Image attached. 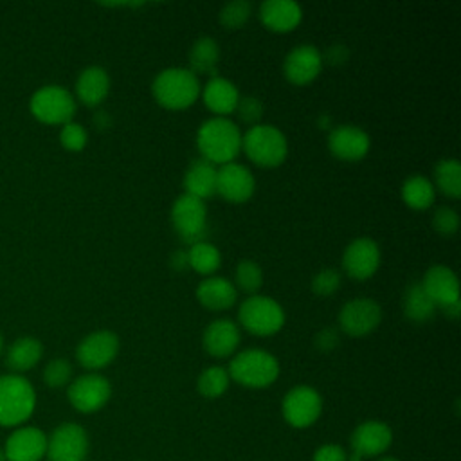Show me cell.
Here are the masks:
<instances>
[{
  "instance_id": "cell-1",
  "label": "cell",
  "mask_w": 461,
  "mask_h": 461,
  "mask_svg": "<svg viewBox=\"0 0 461 461\" xmlns=\"http://www.w3.org/2000/svg\"><path fill=\"white\" fill-rule=\"evenodd\" d=\"M241 130L229 117H211L198 126L196 131V148L202 158L211 164H227L241 151Z\"/></svg>"
},
{
  "instance_id": "cell-2",
  "label": "cell",
  "mask_w": 461,
  "mask_h": 461,
  "mask_svg": "<svg viewBox=\"0 0 461 461\" xmlns=\"http://www.w3.org/2000/svg\"><path fill=\"white\" fill-rule=\"evenodd\" d=\"M202 85L187 67H167L160 70L151 83L155 101L169 110H184L200 97Z\"/></svg>"
},
{
  "instance_id": "cell-3",
  "label": "cell",
  "mask_w": 461,
  "mask_h": 461,
  "mask_svg": "<svg viewBox=\"0 0 461 461\" xmlns=\"http://www.w3.org/2000/svg\"><path fill=\"white\" fill-rule=\"evenodd\" d=\"M227 371L236 384L249 389H263L277 380L279 362L265 349L249 348L230 358Z\"/></svg>"
},
{
  "instance_id": "cell-4",
  "label": "cell",
  "mask_w": 461,
  "mask_h": 461,
  "mask_svg": "<svg viewBox=\"0 0 461 461\" xmlns=\"http://www.w3.org/2000/svg\"><path fill=\"white\" fill-rule=\"evenodd\" d=\"M36 393L22 375L0 376V427H22L34 412Z\"/></svg>"
},
{
  "instance_id": "cell-5",
  "label": "cell",
  "mask_w": 461,
  "mask_h": 461,
  "mask_svg": "<svg viewBox=\"0 0 461 461\" xmlns=\"http://www.w3.org/2000/svg\"><path fill=\"white\" fill-rule=\"evenodd\" d=\"M241 149L254 164L276 167L283 164L288 155V140L277 126L258 122L243 133Z\"/></svg>"
},
{
  "instance_id": "cell-6",
  "label": "cell",
  "mask_w": 461,
  "mask_h": 461,
  "mask_svg": "<svg viewBox=\"0 0 461 461\" xmlns=\"http://www.w3.org/2000/svg\"><path fill=\"white\" fill-rule=\"evenodd\" d=\"M283 306L263 294L249 295L238 308L240 324L252 335L268 337L277 333L285 326Z\"/></svg>"
},
{
  "instance_id": "cell-7",
  "label": "cell",
  "mask_w": 461,
  "mask_h": 461,
  "mask_svg": "<svg viewBox=\"0 0 461 461\" xmlns=\"http://www.w3.org/2000/svg\"><path fill=\"white\" fill-rule=\"evenodd\" d=\"M171 223L178 238L185 245L205 241V236H207L205 202L187 193H182L171 205Z\"/></svg>"
},
{
  "instance_id": "cell-8",
  "label": "cell",
  "mask_w": 461,
  "mask_h": 461,
  "mask_svg": "<svg viewBox=\"0 0 461 461\" xmlns=\"http://www.w3.org/2000/svg\"><path fill=\"white\" fill-rule=\"evenodd\" d=\"M29 106L32 115L45 124H67L76 113L74 95L58 85H47L36 90Z\"/></svg>"
},
{
  "instance_id": "cell-9",
  "label": "cell",
  "mask_w": 461,
  "mask_h": 461,
  "mask_svg": "<svg viewBox=\"0 0 461 461\" xmlns=\"http://www.w3.org/2000/svg\"><path fill=\"white\" fill-rule=\"evenodd\" d=\"M322 412V396L312 385L292 387L281 402V414L294 429L312 427Z\"/></svg>"
},
{
  "instance_id": "cell-10",
  "label": "cell",
  "mask_w": 461,
  "mask_h": 461,
  "mask_svg": "<svg viewBox=\"0 0 461 461\" xmlns=\"http://www.w3.org/2000/svg\"><path fill=\"white\" fill-rule=\"evenodd\" d=\"M88 454V434L74 421L58 425L47 436V461H85Z\"/></svg>"
},
{
  "instance_id": "cell-11",
  "label": "cell",
  "mask_w": 461,
  "mask_h": 461,
  "mask_svg": "<svg viewBox=\"0 0 461 461\" xmlns=\"http://www.w3.org/2000/svg\"><path fill=\"white\" fill-rule=\"evenodd\" d=\"M67 396L76 411L92 414L108 403L112 396V385L106 376L99 373H86L68 384Z\"/></svg>"
},
{
  "instance_id": "cell-12",
  "label": "cell",
  "mask_w": 461,
  "mask_h": 461,
  "mask_svg": "<svg viewBox=\"0 0 461 461\" xmlns=\"http://www.w3.org/2000/svg\"><path fill=\"white\" fill-rule=\"evenodd\" d=\"M391 445L393 430L385 421L380 420H367L358 423L349 436V454L360 461L384 456Z\"/></svg>"
},
{
  "instance_id": "cell-13",
  "label": "cell",
  "mask_w": 461,
  "mask_h": 461,
  "mask_svg": "<svg viewBox=\"0 0 461 461\" xmlns=\"http://www.w3.org/2000/svg\"><path fill=\"white\" fill-rule=\"evenodd\" d=\"M382 321V308L371 297H355L348 301L339 312V326L346 335L364 337L378 328Z\"/></svg>"
},
{
  "instance_id": "cell-14",
  "label": "cell",
  "mask_w": 461,
  "mask_h": 461,
  "mask_svg": "<svg viewBox=\"0 0 461 461\" xmlns=\"http://www.w3.org/2000/svg\"><path fill=\"white\" fill-rule=\"evenodd\" d=\"M119 353V337L110 330H97L88 333L76 348L77 362L95 373L113 362Z\"/></svg>"
},
{
  "instance_id": "cell-15",
  "label": "cell",
  "mask_w": 461,
  "mask_h": 461,
  "mask_svg": "<svg viewBox=\"0 0 461 461\" xmlns=\"http://www.w3.org/2000/svg\"><path fill=\"white\" fill-rule=\"evenodd\" d=\"M382 261V252L378 243L373 238L362 236L349 241L342 254V268L344 272L357 281L369 279L375 276Z\"/></svg>"
},
{
  "instance_id": "cell-16",
  "label": "cell",
  "mask_w": 461,
  "mask_h": 461,
  "mask_svg": "<svg viewBox=\"0 0 461 461\" xmlns=\"http://www.w3.org/2000/svg\"><path fill=\"white\" fill-rule=\"evenodd\" d=\"M256 189V178L252 171L240 162H227L218 167L216 173V193L230 202L243 203L247 202Z\"/></svg>"
},
{
  "instance_id": "cell-17",
  "label": "cell",
  "mask_w": 461,
  "mask_h": 461,
  "mask_svg": "<svg viewBox=\"0 0 461 461\" xmlns=\"http://www.w3.org/2000/svg\"><path fill=\"white\" fill-rule=\"evenodd\" d=\"M371 148L366 130L355 124H339L328 133V149L333 157L346 162L362 160Z\"/></svg>"
},
{
  "instance_id": "cell-18",
  "label": "cell",
  "mask_w": 461,
  "mask_h": 461,
  "mask_svg": "<svg viewBox=\"0 0 461 461\" xmlns=\"http://www.w3.org/2000/svg\"><path fill=\"white\" fill-rule=\"evenodd\" d=\"M47 452V434L31 425L16 427L4 445L5 461H41Z\"/></svg>"
},
{
  "instance_id": "cell-19",
  "label": "cell",
  "mask_w": 461,
  "mask_h": 461,
  "mask_svg": "<svg viewBox=\"0 0 461 461\" xmlns=\"http://www.w3.org/2000/svg\"><path fill=\"white\" fill-rule=\"evenodd\" d=\"M322 65V52L312 43H303L285 56L283 74L294 85H308L321 74Z\"/></svg>"
},
{
  "instance_id": "cell-20",
  "label": "cell",
  "mask_w": 461,
  "mask_h": 461,
  "mask_svg": "<svg viewBox=\"0 0 461 461\" xmlns=\"http://www.w3.org/2000/svg\"><path fill=\"white\" fill-rule=\"evenodd\" d=\"M436 308H447L459 301V281L456 272L447 265H432L420 281Z\"/></svg>"
},
{
  "instance_id": "cell-21",
  "label": "cell",
  "mask_w": 461,
  "mask_h": 461,
  "mask_svg": "<svg viewBox=\"0 0 461 461\" xmlns=\"http://www.w3.org/2000/svg\"><path fill=\"white\" fill-rule=\"evenodd\" d=\"M240 342H241L240 328L230 319H214L205 326L202 333L203 349L216 358L230 357L238 349Z\"/></svg>"
},
{
  "instance_id": "cell-22",
  "label": "cell",
  "mask_w": 461,
  "mask_h": 461,
  "mask_svg": "<svg viewBox=\"0 0 461 461\" xmlns=\"http://www.w3.org/2000/svg\"><path fill=\"white\" fill-rule=\"evenodd\" d=\"M202 99L205 106L216 115V117H225L232 113L238 106L240 101V92L238 86L221 76H212L202 88Z\"/></svg>"
},
{
  "instance_id": "cell-23",
  "label": "cell",
  "mask_w": 461,
  "mask_h": 461,
  "mask_svg": "<svg viewBox=\"0 0 461 461\" xmlns=\"http://www.w3.org/2000/svg\"><path fill=\"white\" fill-rule=\"evenodd\" d=\"M303 9L294 0H265L259 5V20L274 32H288L299 25Z\"/></svg>"
},
{
  "instance_id": "cell-24",
  "label": "cell",
  "mask_w": 461,
  "mask_h": 461,
  "mask_svg": "<svg viewBox=\"0 0 461 461\" xmlns=\"http://www.w3.org/2000/svg\"><path fill=\"white\" fill-rule=\"evenodd\" d=\"M196 299L209 310H227L238 299L234 283L221 276H207L196 286Z\"/></svg>"
},
{
  "instance_id": "cell-25",
  "label": "cell",
  "mask_w": 461,
  "mask_h": 461,
  "mask_svg": "<svg viewBox=\"0 0 461 461\" xmlns=\"http://www.w3.org/2000/svg\"><path fill=\"white\" fill-rule=\"evenodd\" d=\"M110 92V76L103 67L92 65L81 70L76 81V95L86 106H97Z\"/></svg>"
},
{
  "instance_id": "cell-26",
  "label": "cell",
  "mask_w": 461,
  "mask_h": 461,
  "mask_svg": "<svg viewBox=\"0 0 461 461\" xmlns=\"http://www.w3.org/2000/svg\"><path fill=\"white\" fill-rule=\"evenodd\" d=\"M216 173L218 167L205 158H196L184 173V193L205 200L216 194Z\"/></svg>"
},
{
  "instance_id": "cell-27",
  "label": "cell",
  "mask_w": 461,
  "mask_h": 461,
  "mask_svg": "<svg viewBox=\"0 0 461 461\" xmlns=\"http://www.w3.org/2000/svg\"><path fill=\"white\" fill-rule=\"evenodd\" d=\"M189 70L198 74H207V76H216L218 70V61H220V47L218 41L211 36H200L193 41L189 49Z\"/></svg>"
},
{
  "instance_id": "cell-28",
  "label": "cell",
  "mask_w": 461,
  "mask_h": 461,
  "mask_svg": "<svg viewBox=\"0 0 461 461\" xmlns=\"http://www.w3.org/2000/svg\"><path fill=\"white\" fill-rule=\"evenodd\" d=\"M43 355V346L34 337H22L14 340L7 351L5 364L14 373H23L32 369Z\"/></svg>"
},
{
  "instance_id": "cell-29",
  "label": "cell",
  "mask_w": 461,
  "mask_h": 461,
  "mask_svg": "<svg viewBox=\"0 0 461 461\" xmlns=\"http://www.w3.org/2000/svg\"><path fill=\"white\" fill-rule=\"evenodd\" d=\"M434 301L427 295L420 281L411 283L403 292V313L411 322L423 324L430 321L436 313Z\"/></svg>"
},
{
  "instance_id": "cell-30",
  "label": "cell",
  "mask_w": 461,
  "mask_h": 461,
  "mask_svg": "<svg viewBox=\"0 0 461 461\" xmlns=\"http://www.w3.org/2000/svg\"><path fill=\"white\" fill-rule=\"evenodd\" d=\"M436 187L430 178L423 175H411L402 184V200L407 207L423 211L429 209L434 202Z\"/></svg>"
},
{
  "instance_id": "cell-31",
  "label": "cell",
  "mask_w": 461,
  "mask_h": 461,
  "mask_svg": "<svg viewBox=\"0 0 461 461\" xmlns=\"http://www.w3.org/2000/svg\"><path fill=\"white\" fill-rule=\"evenodd\" d=\"M187 265L202 274V276H212L220 265H221V254L216 249V245L205 241H198L194 245H189L187 249Z\"/></svg>"
},
{
  "instance_id": "cell-32",
  "label": "cell",
  "mask_w": 461,
  "mask_h": 461,
  "mask_svg": "<svg viewBox=\"0 0 461 461\" xmlns=\"http://www.w3.org/2000/svg\"><path fill=\"white\" fill-rule=\"evenodd\" d=\"M434 187L448 198L461 196V164L456 158H441L434 166Z\"/></svg>"
},
{
  "instance_id": "cell-33",
  "label": "cell",
  "mask_w": 461,
  "mask_h": 461,
  "mask_svg": "<svg viewBox=\"0 0 461 461\" xmlns=\"http://www.w3.org/2000/svg\"><path fill=\"white\" fill-rule=\"evenodd\" d=\"M230 384L229 371L221 366H209L205 367L196 378V389L205 398H220Z\"/></svg>"
},
{
  "instance_id": "cell-34",
  "label": "cell",
  "mask_w": 461,
  "mask_h": 461,
  "mask_svg": "<svg viewBox=\"0 0 461 461\" xmlns=\"http://www.w3.org/2000/svg\"><path fill=\"white\" fill-rule=\"evenodd\" d=\"M263 285V270L261 267L252 259H241L236 265L234 270V286L236 290H241L249 295H254L259 292Z\"/></svg>"
},
{
  "instance_id": "cell-35",
  "label": "cell",
  "mask_w": 461,
  "mask_h": 461,
  "mask_svg": "<svg viewBox=\"0 0 461 461\" xmlns=\"http://www.w3.org/2000/svg\"><path fill=\"white\" fill-rule=\"evenodd\" d=\"M252 14V4L247 0H234V2H227L221 9H220V23L229 29V31H236L240 29L243 23H247V20Z\"/></svg>"
},
{
  "instance_id": "cell-36",
  "label": "cell",
  "mask_w": 461,
  "mask_h": 461,
  "mask_svg": "<svg viewBox=\"0 0 461 461\" xmlns=\"http://www.w3.org/2000/svg\"><path fill=\"white\" fill-rule=\"evenodd\" d=\"M72 380V366L67 358H54L43 369V382L50 389H59L68 385Z\"/></svg>"
},
{
  "instance_id": "cell-37",
  "label": "cell",
  "mask_w": 461,
  "mask_h": 461,
  "mask_svg": "<svg viewBox=\"0 0 461 461\" xmlns=\"http://www.w3.org/2000/svg\"><path fill=\"white\" fill-rule=\"evenodd\" d=\"M86 140H88V133L79 122L70 121V122L63 124V128L59 131V142L65 149L81 151L86 146Z\"/></svg>"
},
{
  "instance_id": "cell-38",
  "label": "cell",
  "mask_w": 461,
  "mask_h": 461,
  "mask_svg": "<svg viewBox=\"0 0 461 461\" xmlns=\"http://www.w3.org/2000/svg\"><path fill=\"white\" fill-rule=\"evenodd\" d=\"M432 227L441 236H454L459 229V214L452 207L441 205L432 214Z\"/></svg>"
},
{
  "instance_id": "cell-39",
  "label": "cell",
  "mask_w": 461,
  "mask_h": 461,
  "mask_svg": "<svg viewBox=\"0 0 461 461\" xmlns=\"http://www.w3.org/2000/svg\"><path fill=\"white\" fill-rule=\"evenodd\" d=\"M340 281H342V277H340L339 270H335V268H322V270H319L313 276L312 290H313V294L326 297V295H331V294H335L339 290Z\"/></svg>"
},
{
  "instance_id": "cell-40",
  "label": "cell",
  "mask_w": 461,
  "mask_h": 461,
  "mask_svg": "<svg viewBox=\"0 0 461 461\" xmlns=\"http://www.w3.org/2000/svg\"><path fill=\"white\" fill-rule=\"evenodd\" d=\"M240 113V119L245 121V122H250L252 126L259 122L261 115H263V104L258 97H252V95H245V97H240L238 101V106L236 110Z\"/></svg>"
},
{
  "instance_id": "cell-41",
  "label": "cell",
  "mask_w": 461,
  "mask_h": 461,
  "mask_svg": "<svg viewBox=\"0 0 461 461\" xmlns=\"http://www.w3.org/2000/svg\"><path fill=\"white\" fill-rule=\"evenodd\" d=\"M312 461H348V452L337 443H326L313 452Z\"/></svg>"
},
{
  "instance_id": "cell-42",
  "label": "cell",
  "mask_w": 461,
  "mask_h": 461,
  "mask_svg": "<svg viewBox=\"0 0 461 461\" xmlns=\"http://www.w3.org/2000/svg\"><path fill=\"white\" fill-rule=\"evenodd\" d=\"M340 337H339V330L335 328H322L317 335H315V346L321 351H331L339 346Z\"/></svg>"
},
{
  "instance_id": "cell-43",
  "label": "cell",
  "mask_w": 461,
  "mask_h": 461,
  "mask_svg": "<svg viewBox=\"0 0 461 461\" xmlns=\"http://www.w3.org/2000/svg\"><path fill=\"white\" fill-rule=\"evenodd\" d=\"M348 59V49L342 45H333L328 49V52L322 56V61H328L331 65L344 63Z\"/></svg>"
},
{
  "instance_id": "cell-44",
  "label": "cell",
  "mask_w": 461,
  "mask_h": 461,
  "mask_svg": "<svg viewBox=\"0 0 461 461\" xmlns=\"http://www.w3.org/2000/svg\"><path fill=\"white\" fill-rule=\"evenodd\" d=\"M171 267L175 268V270H184L185 267H189L187 265V250H184V249H178V250H175L173 254H171Z\"/></svg>"
},
{
  "instance_id": "cell-45",
  "label": "cell",
  "mask_w": 461,
  "mask_h": 461,
  "mask_svg": "<svg viewBox=\"0 0 461 461\" xmlns=\"http://www.w3.org/2000/svg\"><path fill=\"white\" fill-rule=\"evenodd\" d=\"M375 461H400V459H396V457H393V456H387V454H384V456H378V457H375Z\"/></svg>"
},
{
  "instance_id": "cell-46",
  "label": "cell",
  "mask_w": 461,
  "mask_h": 461,
  "mask_svg": "<svg viewBox=\"0 0 461 461\" xmlns=\"http://www.w3.org/2000/svg\"><path fill=\"white\" fill-rule=\"evenodd\" d=\"M0 461H5V456H4V448H0Z\"/></svg>"
},
{
  "instance_id": "cell-47",
  "label": "cell",
  "mask_w": 461,
  "mask_h": 461,
  "mask_svg": "<svg viewBox=\"0 0 461 461\" xmlns=\"http://www.w3.org/2000/svg\"><path fill=\"white\" fill-rule=\"evenodd\" d=\"M2 348H4V340H2V335H0V355H2Z\"/></svg>"
}]
</instances>
